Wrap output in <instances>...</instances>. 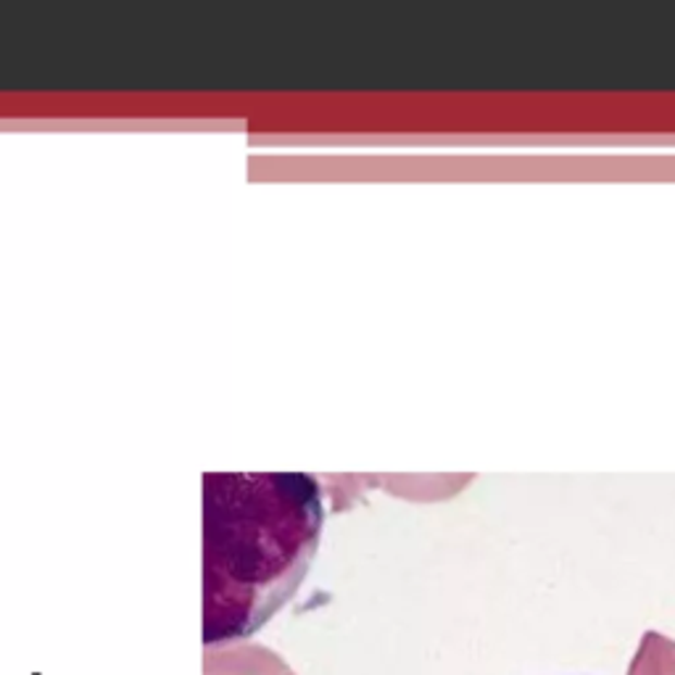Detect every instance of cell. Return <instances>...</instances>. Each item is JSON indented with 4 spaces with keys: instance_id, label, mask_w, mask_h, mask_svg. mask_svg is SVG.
Listing matches in <instances>:
<instances>
[{
    "instance_id": "cell-1",
    "label": "cell",
    "mask_w": 675,
    "mask_h": 675,
    "mask_svg": "<svg viewBox=\"0 0 675 675\" xmlns=\"http://www.w3.org/2000/svg\"><path fill=\"white\" fill-rule=\"evenodd\" d=\"M204 643L256 634L298 589L322 528L306 475H206Z\"/></svg>"
},
{
    "instance_id": "cell-2",
    "label": "cell",
    "mask_w": 675,
    "mask_h": 675,
    "mask_svg": "<svg viewBox=\"0 0 675 675\" xmlns=\"http://www.w3.org/2000/svg\"><path fill=\"white\" fill-rule=\"evenodd\" d=\"M204 675H291L270 649L254 643L206 647Z\"/></svg>"
}]
</instances>
